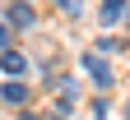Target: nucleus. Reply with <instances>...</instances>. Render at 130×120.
<instances>
[{"instance_id":"nucleus-1","label":"nucleus","mask_w":130,"mask_h":120,"mask_svg":"<svg viewBox=\"0 0 130 120\" xmlns=\"http://www.w3.org/2000/svg\"><path fill=\"white\" fill-rule=\"evenodd\" d=\"M79 65H84V74H88V79H93L102 92H111V88H116V69H111V60H107V56H98L93 46L79 56Z\"/></svg>"},{"instance_id":"nucleus-2","label":"nucleus","mask_w":130,"mask_h":120,"mask_svg":"<svg viewBox=\"0 0 130 120\" xmlns=\"http://www.w3.org/2000/svg\"><path fill=\"white\" fill-rule=\"evenodd\" d=\"M0 19H5L14 32H32V28H37V5H32V0H9Z\"/></svg>"},{"instance_id":"nucleus-3","label":"nucleus","mask_w":130,"mask_h":120,"mask_svg":"<svg viewBox=\"0 0 130 120\" xmlns=\"http://www.w3.org/2000/svg\"><path fill=\"white\" fill-rule=\"evenodd\" d=\"M0 74H5V79H23V74H32V56H28V51H19V46L0 51Z\"/></svg>"},{"instance_id":"nucleus-4","label":"nucleus","mask_w":130,"mask_h":120,"mask_svg":"<svg viewBox=\"0 0 130 120\" xmlns=\"http://www.w3.org/2000/svg\"><path fill=\"white\" fill-rule=\"evenodd\" d=\"M0 102L14 106V111H23L28 102H32V83L28 79H5V83H0Z\"/></svg>"},{"instance_id":"nucleus-5","label":"nucleus","mask_w":130,"mask_h":120,"mask_svg":"<svg viewBox=\"0 0 130 120\" xmlns=\"http://www.w3.org/2000/svg\"><path fill=\"white\" fill-rule=\"evenodd\" d=\"M28 56H32V69H37L42 79L60 69V46L56 42H37V51H28Z\"/></svg>"},{"instance_id":"nucleus-6","label":"nucleus","mask_w":130,"mask_h":120,"mask_svg":"<svg viewBox=\"0 0 130 120\" xmlns=\"http://www.w3.org/2000/svg\"><path fill=\"white\" fill-rule=\"evenodd\" d=\"M42 83H46V92H56V97H70V102H79V74H65V69H56V74H46Z\"/></svg>"},{"instance_id":"nucleus-7","label":"nucleus","mask_w":130,"mask_h":120,"mask_svg":"<svg viewBox=\"0 0 130 120\" xmlns=\"http://www.w3.org/2000/svg\"><path fill=\"white\" fill-rule=\"evenodd\" d=\"M130 14V0H98V23L102 28H121Z\"/></svg>"},{"instance_id":"nucleus-8","label":"nucleus","mask_w":130,"mask_h":120,"mask_svg":"<svg viewBox=\"0 0 130 120\" xmlns=\"http://www.w3.org/2000/svg\"><path fill=\"white\" fill-rule=\"evenodd\" d=\"M93 51H98V56H116V51H130V46H125V37H116L111 28H102V37L93 42Z\"/></svg>"},{"instance_id":"nucleus-9","label":"nucleus","mask_w":130,"mask_h":120,"mask_svg":"<svg viewBox=\"0 0 130 120\" xmlns=\"http://www.w3.org/2000/svg\"><path fill=\"white\" fill-rule=\"evenodd\" d=\"M56 14H60V19H84V14H88V0H56Z\"/></svg>"},{"instance_id":"nucleus-10","label":"nucleus","mask_w":130,"mask_h":120,"mask_svg":"<svg viewBox=\"0 0 130 120\" xmlns=\"http://www.w3.org/2000/svg\"><path fill=\"white\" fill-rule=\"evenodd\" d=\"M70 111H74V102H70V97H56V102H51V111H46L42 120H70Z\"/></svg>"},{"instance_id":"nucleus-11","label":"nucleus","mask_w":130,"mask_h":120,"mask_svg":"<svg viewBox=\"0 0 130 120\" xmlns=\"http://www.w3.org/2000/svg\"><path fill=\"white\" fill-rule=\"evenodd\" d=\"M14 37H19V32H14L5 19H0V51H9V46H14Z\"/></svg>"},{"instance_id":"nucleus-12","label":"nucleus","mask_w":130,"mask_h":120,"mask_svg":"<svg viewBox=\"0 0 130 120\" xmlns=\"http://www.w3.org/2000/svg\"><path fill=\"white\" fill-rule=\"evenodd\" d=\"M88 111H93V120H107V111H111V106H107V97H98Z\"/></svg>"},{"instance_id":"nucleus-13","label":"nucleus","mask_w":130,"mask_h":120,"mask_svg":"<svg viewBox=\"0 0 130 120\" xmlns=\"http://www.w3.org/2000/svg\"><path fill=\"white\" fill-rule=\"evenodd\" d=\"M14 120H42V115H37V111H28V106H23V111H19V115H14Z\"/></svg>"},{"instance_id":"nucleus-14","label":"nucleus","mask_w":130,"mask_h":120,"mask_svg":"<svg viewBox=\"0 0 130 120\" xmlns=\"http://www.w3.org/2000/svg\"><path fill=\"white\" fill-rule=\"evenodd\" d=\"M121 28H125V32H130V14H125V23H121Z\"/></svg>"},{"instance_id":"nucleus-15","label":"nucleus","mask_w":130,"mask_h":120,"mask_svg":"<svg viewBox=\"0 0 130 120\" xmlns=\"http://www.w3.org/2000/svg\"><path fill=\"white\" fill-rule=\"evenodd\" d=\"M32 5H37V0H32Z\"/></svg>"}]
</instances>
